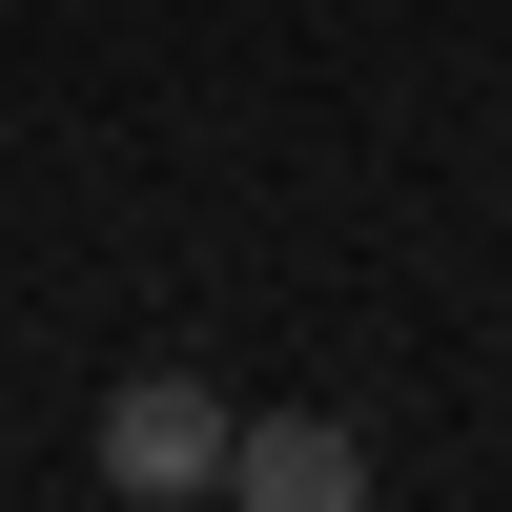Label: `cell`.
<instances>
[{
  "instance_id": "cell-1",
  "label": "cell",
  "mask_w": 512,
  "mask_h": 512,
  "mask_svg": "<svg viewBox=\"0 0 512 512\" xmlns=\"http://www.w3.org/2000/svg\"><path fill=\"white\" fill-rule=\"evenodd\" d=\"M226 431H246V410L205 390V369H123V390H103V492H123V512L226 492Z\"/></svg>"
},
{
  "instance_id": "cell-2",
  "label": "cell",
  "mask_w": 512,
  "mask_h": 512,
  "mask_svg": "<svg viewBox=\"0 0 512 512\" xmlns=\"http://www.w3.org/2000/svg\"><path fill=\"white\" fill-rule=\"evenodd\" d=\"M226 512H369V431L349 410H246L226 431Z\"/></svg>"
}]
</instances>
